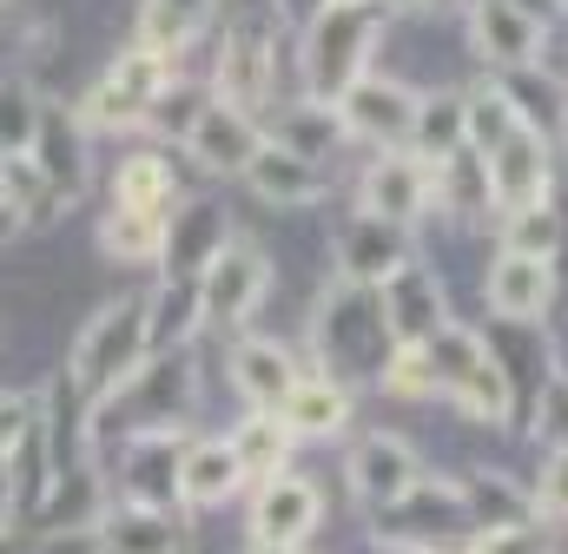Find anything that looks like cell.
Returning <instances> with one entry per match:
<instances>
[{
	"mask_svg": "<svg viewBox=\"0 0 568 554\" xmlns=\"http://www.w3.org/2000/svg\"><path fill=\"white\" fill-rule=\"evenodd\" d=\"M145 363H152V297H113L73 337L67 383H73V397L106 403V397L133 390V377H140Z\"/></svg>",
	"mask_w": 568,
	"mask_h": 554,
	"instance_id": "1",
	"label": "cell"
},
{
	"mask_svg": "<svg viewBox=\"0 0 568 554\" xmlns=\"http://www.w3.org/2000/svg\"><path fill=\"white\" fill-rule=\"evenodd\" d=\"M371 53H377V7H317L297 40L304 100L337 106V93H351L371 73Z\"/></svg>",
	"mask_w": 568,
	"mask_h": 554,
	"instance_id": "2",
	"label": "cell"
},
{
	"mask_svg": "<svg viewBox=\"0 0 568 554\" xmlns=\"http://www.w3.org/2000/svg\"><path fill=\"white\" fill-rule=\"evenodd\" d=\"M476 535L463 489L456 482H417L404 502L384 509V548H410V554H463Z\"/></svg>",
	"mask_w": 568,
	"mask_h": 554,
	"instance_id": "3",
	"label": "cell"
},
{
	"mask_svg": "<svg viewBox=\"0 0 568 554\" xmlns=\"http://www.w3.org/2000/svg\"><path fill=\"white\" fill-rule=\"evenodd\" d=\"M192 290H199V324L232 330V324H245V317L265 304V290H272V258H265L252 238H225V245L205 258V271L192 277Z\"/></svg>",
	"mask_w": 568,
	"mask_h": 554,
	"instance_id": "4",
	"label": "cell"
},
{
	"mask_svg": "<svg viewBox=\"0 0 568 554\" xmlns=\"http://www.w3.org/2000/svg\"><path fill=\"white\" fill-rule=\"evenodd\" d=\"M410 120H417V93H410L404 80H377V73H364L351 93H337V126H344V138H364V145L404 152V145H410Z\"/></svg>",
	"mask_w": 568,
	"mask_h": 554,
	"instance_id": "5",
	"label": "cell"
},
{
	"mask_svg": "<svg viewBox=\"0 0 568 554\" xmlns=\"http://www.w3.org/2000/svg\"><path fill=\"white\" fill-rule=\"evenodd\" d=\"M317 522H324V495H317V482H304V475H272V482H258V495H252V542H265V548H304L311 535H317Z\"/></svg>",
	"mask_w": 568,
	"mask_h": 554,
	"instance_id": "6",
	"label": "cell"
},
{
	"mask_svg": "<svg viewBox=\"0 0 568 554\" xmlns=\"http://www.w3.org/2000/svg\"><path fill=\"white\" fill-rule=\"evenodd\" d=\"M483 172H489V205H496V212L542 205V198H549V138H542V126L523 120L516 133L483 158Z\"/></svg>",
	"mask_w": 568,
	"mask_h": 554,
	"instance_id": "7",
	"label": "cell"
},
{
	"mask_svg": "<svg viewBox=\"0 0 568 554\" xmlns=\"http://www.w3.org/2000/svg\"><path fill=\"white\" fill-rule=\"evenodd\" d=\"M344 475H351V495L364 502V509H390V502H404L417 482H424V462H417V449L404 442V435H364L357 449H351V462H344Z\"/></svg>",
	"mask_w": 568,
	"mask_h": 554,
	"instance_id": "8",
	"label": "cell"
},
{
	"mask_svg": "<svg viewBox=\"0 0 568 554\" xmlns=\"http://www.w3.org/2000/svg\"><path fill=\"white\" fill-rule=\"evenodd\" d=\"M469 40H476V53H483L489 66H503V73H529V66H542V53H549V27L529 20V13L509 7V0H469Z\"/></svg>",
	"mask_w": 568,
	"mask_h": 554,
	"instance_id": "9",
	"label": "cell"
},
{
	"mask_svg": "<svg viewBox=\"0 0 568 554\" xmlns=\"http://www.w3.org/2000/svg\"><path fill=\"white\" fill-rule=\"evenodd\" d=\"M364 212L384 218V225H397V232H410L424 212H436V178H429V165L410 158V152H377V165L364 172Z\"/></svg>",
	"mask_w": 568,
	"mask_h": 554,
	"instance_id": "10",
	"label": "cell"
},
{
	"mask_svg": "<svg viewBox=\"0 0 568 554\" xmlns=\"http://www.w3.org/2000/svg\"><path fill=\"white\" fill-rule=\"evenodd\" d=\"M100 554H192V529L179 509H140V502H106L93 522Z\"/></svg>",
	"mask_w": 568,
	"mask_h": 554,
	"instance_id": "11",
	"label": "cell"
},
{
	"mask_svg": "<svg viewBox=\"0 0 568 554\" xmlns=\"http://www.w3.org/2000/svg\"><path fill=\"white\" fill-rule=\"evenodd\" d=\"M377 324H384L390 343H429V337L449 324V310H443V284L410 258L390 284H377Z\"/></svg>",
	"mask_w": 568,
	"mask_h": 554,
	"instance_id": "12",
	"label": "cell"
},
{
	"mask_svg": "<svg viewBox=\"0 0 568 554\" xmlns=\"http://www.w3.org/2000/svg\"><path fill=\"white\" fill-rule=\"evenodd\" d=\"M272 86H278L272 33H265V27H232L225 47H219V93H212V100H225V106H239V113H258V106L272 100Z\"/></svg>",
	"mask_w": 568,
	"mask_h": 554,
	"instance_id": "13",
	"label": "cell"
},
{
	"mask_svg": "<svg viewBox=\"0 0 568 554\" xmlns=\"http://www.w3.org/2000/svg\"><path fill=\"white\" fill-rule=\"evenodd\" d=\"M404 265H410V232H397V225H384V218H371V212H357V218L337 232V277H344V284L377 290V284H390Z\"/></svg>",
	"mask_w": 568,
	"mask_h": 554,
	"instance_id": "14",
	"label": "cell"
},
{
	"mask_svg": "<svg viewBox=\"0 0 568 554\" xmlns=\"http://www.w3.org/2000/svg\"><path fill=\"white\" fill-rule=\"evenodd\" d=\"M185 145H192V158H199L205 172H225V178H239V172H245V165L258 158L265 133H258V120H252V113H239V106L212 100V106H205V113L192 120Z\"/></svg>",
	"mask_w": 568,
	"mask_h": 554,
	"instance_id": "15",
	"label": "cell"
},
{
	"mask_svg": "<svg viewBox=\"0 0 568 554\" xmlns=\"http://www.w3.org/2000/svg\"><path fill=\"white\" fill-rule=\"evenodd\" d=\"M245 489V469L232 455L225 435H205V442H185L179 455V509H219Z\"/></svg>",
	"mask_w": 568,
	"mask_h": 554,
	"instance_id": "16",
	"label": "cell"
},
{
	"mask_svg": "<svg viewBox=\"0 0 568 554\" xmlns=\"http://www.w3.org/2000/svg\"><path fill=\"white\" fill-rule=\"evenodd\" d=\"M179 455H185V435H172V429L140 435L133 455H126V469H120L126 502H140V509H172V502H179Z\"/></svg>",
	"mask_w": 568,
	"mask_h": 554,
	"instance_id": "17",
	"label": "cell"
},
{
	"mask_svg": "<svg viewBox=\"0 0 568 554\" xmlns=\"http://www.w3.org/2000/svg\"><path fill=\"white\" fill-rule=\"evenodd\" d=\"M265 205H317L324 198V185H331V172L324 165H311V158H297V152H284V145H258V158L239 172Z\"/></svg>",
	"mask_w": 568,
	"mask_h": 554,
	"instance_id": "18",
	"label": "cell"
},
{
	"mask_svg": "<svg viewBox=\"0 0 568 554\" xmlns=\"http://www.w3.org/2000/svg\"><path fill=\"white\" fill-rule=\"evenodd\" d=\"M278 422L291 429V442H324L351 422V390L337 377H297L278 403Z\"/></svg>",
	"mask_w": 568,
	"mask_h": 554,
	"instance_id": "19",
	"label": "cell"
},
{
	"mask_svg": "<svg viewBox=\"0 0 568 554\" xmlns=\"http://www.w3.org/2000/svg\"><path fill=\"white\" fill-rule=\"evenodd\" d=\"M232 383H239V397L252 410H278L291 397V383H297V357L284 343H272V337H245L232 350Z\"/></svg>",
	"mask_w": 568,
	"mask_h": 554,
	"instance_id": "20",
	"label": "cell"
},
{
	"mask_svg": "<svg viewBox=\"0 0 568 554\" xmlns=\"http://www.w3.org/2000/svg\"><path fill=\"white\" fill-rule=\"evenodd\" d=\"M549 297H556V265H549V258H516V252H503V258L489 265V304H496L503 317L529 324V317L549 310Z\"/></svg>",
	"mask_w": 568,
	"mask_h": 554,
	"instance_id": "21",
	"label": "cell"
},
{
	"mask_svg": "<svg viewBox=\"0 0 568 554\" xmlns=\"http://www.w3.org/2000/svg\"><path fill=\"white\" fill-rule=\"evenodd\" d=\"M33 165H40V178L60 192V198H73L80 185H87V126L80 120H67V113H47L40 120V138H33V152H27Z\"/></svg>",
	"mask_w": 568,
	"mask_h": 554,
	"instance_id": "22",
	"label": "cell"
},
{
	"mask_svg": "<svg viewBox=\"0 0 568 554\" xmlns=\"http://www.w3.org/2000/svg\"><path fill=\"white\" fill-rule=\"evenodd\" d=\"M272 145L284 152H297V158H311V165H324V152H337L344 145V126H337V106H317V100H291L278 113V126H272Z\"/></svg>",
	"mask_w": 568,
	"mask_h": 554,
	"instance_id": "23",
	"label": "cell"
},
{
	"mask_svg": "<svg viewBox=\"0 0 568 554\" xmlns=\"http://www.w3.org/2000/svg\"><path fill=\"white\" fill-rule=\"evenodd\" d=\"M232 455H239V469H245V482L258 475V482H272V475H284V462H291V429L278 422V410H252L232 435Z\"/></svg>",
	"mask_w": 568,
	"mask_h": 554,
	"instance_id": "24",
	"label": "cell"
},
{
	"mask_svg": "<svg viewBox=\"0 0 568 554\" xmlns=\"http://www.w3.org/2000/svg\"><path fill=\"white\" fill-rule=\"evenodd\" d=\"M165 225H172V212H126V205H113L106 225H100V252L120 258V265H152V258H165Z\"/></svg>",
	"mask_w": 568,
	"mask_h": 554,
	"instance_id": "25",
	"label": "cell"
},
{
	"mask_svg": "<svg viewBox=\"0 0 568 554\" xmlns=\"http://www.w3.org/2000/svg\"><path fill=\"white\" fill-rule=\"evenodd\" d=\"M410 158L443 165L449 152H463V93H417V120H410Z\"/></svg>",
	"mask_w": 568,
	"mask_h": 554,
	"instance_id": "26",
	"label": "cell"
},
{
	"mask_svg": "<svg viewBox=\"0 0 568 554\" xmlns=\"http://www.w3.org/2000/svg\"><path fill=\"white\" fill-rule=\"evenodd\" d=\"M456 489H463V509H469L476 535H496V529H529V522H536L529 495H523V489H509L503 475H463Z\"/></svg>",
	"mask_w": 568,
	"mask_h": 554,
	"instance_id": "27",
	"label": "cell"
},
{
	"mask_svg": "<svg viewBox=\"0 0 568 554\" xmlns=\"http://www.w3.org/2000/svg\"><path fill=\"white\" fill-rule=\"evenodd\" d=\"M212 7H219V0H145L140 7V47H152V53L172 60L179 47H192V40L205 33Z\"/></svg>",
	"mask_w": 568,
	"mask_h": 554,
	"instance_id": "28",
	"label": "cell"
},
{
	"mask_svg": "<svg viewBox=\"0 0 568 554\" xmlns=\"http://www.w3.org/2000/svg\"><path fill=\"white\" fill-rule=\"evenodd\" d=\"M529 113L516 106V93H503V86H476V93H463V145L476 152V158H489L503 138L516 133Z\"/></svg>",
	"mask_w": 568,
	"mask_h": 554,
	"instance_id": "29",
	"label": "cell"
},
{
	"mask_svg": "<svg viewBox=\"0 0 568 554\" xmlns=\"http://www.w3.org/2000/svg\"><path fill=\"white\" fill-rule=\"evenodd\" d=\"M113 205H126V212H172V205H179V178H172V165H165L159 152H133V158H120V172H113Z\"/></svg>",
	"mask_w": 568,
	"mask_h": 554,
	"instance_id": "30",
	"label": "cell"
},
{
	"mask_svg": "<svg viewBox=\"0 0 568 554\" xmlns=\"http://www.w3.org/2000/svg\"><path fill=\"white\" fill-rule=\"evenodd\" d=\"M429 178H436V205H449V212H463V218L496 212V205H489V172H483V158H476L469 145L449 152L443 165H429Z\"/></svg>",
	"mask_w": 568,
	"mask_h": 554,
	"instance_id": "31",
	"label": "cell"
},
{
	"mask_svg": "<svg viewBox=\"0 0 568 554\" xmlns=\"http://www.w3.org/2000/svg\"><path fill=\"white\" fill-rule=\"evenodd\" d=\"M106 86H113V93H126L133 106H145V113H152V100H159V93L172 86V60L133 40V47H126V53H120V60L106 66Z\"/></svg>",
	"mask_w": 568,
	"mask_h": 554,
	"instance_id": "32",
	"label": "cell"
},
{
	"mask_svg": "<svg viewBox=\"0 0 568 554\" xmlns=\"http://www.w3.org/2000/svg\"><path fill=\"white\" fill-rule=\"evenodd\" d=\"M0 198L20 212V225H47V218L67 205V198L40 178V165H33V158H0Z\"/></svg>",
	"mask_w": 568,
	"mask_h": 554,
	"instance_id": "33",
	"label": "cell"
},
{
	"mask_svg": "<svg viewBox=\"0 0 568 554\" xmlns=\"http://www.w3.org/2000/svg\"><path fill=\"white\" fill-rule=\"evenodd\" d=\"M40 120H47L40 93L27 80H0V158H27L40 138Z\"/></svg>",
	"mask_w": 568,
	"mask_h": 554,
	"instance_id": "34",
	"label": "cell"
},
{
	"mask_svg": "<svg viewBox=\"0 0 568 554\" xmlns=\"http://www.w3.org/2000/svg\"><path fill=\"white\" fill-rule=\"evenodd\" d=\"M449 403H456L463 416H476V422H489V429L509 422V377H503V363L483 357L463 383H449Z\"/></svg>",
	"mask_w": 568,
	"mask_h": 554,
	"instance_id": "35",
	"label": "cell"
},
{
	"mask_svg": "<svg viewBox=\"0 0 568 554\" xmlns=\"http://www.w3.org/2000/svg\"><path fill=\"white\" fill-rule=\"evenodd\" d=\"M424 357H429V370H436V390L449 397V383H463V377L489 357V343H483L476 330H463V324H443V330L424 343Z\"/></svg>",
	"mask_w": 568,
	"mask_h": 554,
	"instance_id": "36",
	"label": "cell"
},
{
	"mask_svg": "<svg viewBox=\"0 0 568 554\" xmlns=\"http://www.w3.org/2000/svg\"><path fill=\"white\" fill-rule=\"evenodd\" d=\"M503 252L516 258H549L556 252V205H523V212H503Z\"/></svg>",
	"mask_w": 568,
	"mask_h": 554,
	"instance_id": "37",
	"label": "cell"
},
{
	"mask_svg": "<svg viewBox=\"0 0 568 554\" xmlns=\"http://www.w3.org/2000/svg\"><path fill=\"white\" fill-rule=\"evenodd\" d=\"M384 390L390 397H436V370H429L424 343H390V357H384Z\"/></svg>",
	"mask_w": 568,
	"mask_h": 554,
	"instance_id": "38",
	"label": "cell"
},
{
	"mask_svg": "<svg viewBox=\"0 0 568 554\" xmlns=\"http://www.w3.org/2000/svg\"><path fill=\"white\" fill-rule=\"evenodd\" d=\"M529 509H536V522H568V449H549V462L536 469Z\"/></svg>",
	"mask_w": 568,
	"mask_h": 554,
	"instance_id": "39",
	"label": "cell"
},
{
	"mask_svg": "<svg viewBox=\"0 0 568 554\" xmlns=\"http://www.w3.org/2000/svg\"><path fill=\"white\" fill-rule=\"evenodd\" d=\"M73 120H80L87 133H93V126H145V106H133L126 93H113V86L100 80V86L80 100V113H73Z\"/></svg>",
	"mask_w": 568,
	"mask_h": 554,
	"instance_id": "40",
	"label": "cell"
},
{
	"mask_svg": "<svg viewBox=\"0 0 568 554\" xmlns=\"http://www.w3.org/2000/svg\"><path fill=\"white\" fill-rule=\"evenodd\" d=\"M205 106H212V93H205V86H179V80H172V86L152 100V113H145V120H159V126H172V133L185 138V133H192V120H199Z\"/></svg>",
	"mask_w": 568,
	"mask_h": 554,
	"instance_id": "41",
	"label": "cell"
},
{
	"mask_svg": "<svg viewBox=\"0 0 568 554\" xmlns=\"http://www.w3.org/2000/svg\"><path fill=\"white\" fill-rule=\"evenodd\" d=\"M536 442L542 449H568V377L542 383V403H536Z\"/></svg>",
	"mask_w": 568,
	"mask_h": 554,
	"instance_id": "42",
	"label": "cell"
},
{
	"mask_svg": "<svg viewBox=\"0 0 568 554\" xmlns=\"http://www.w3.org/2000/svg\"><path fill=\"white\" fill-rule=\"evenodd\" d=\"M463 554H549V535H542V522H529V529H496V535H469Z\"/></svg>",
	"mask_w": 568,
	"mask_h": 554,
	"instance_id": "43",
	"label": "cell"
},
{
	"mask_svg": "<svg viewBox=\"0 0 568 554\" xmlns=\"http://www.w3.org/2000/svg\"><path fill=\"white\" fill-rule=\"evenodd\" d=\"M33 416H40V397H20V390H0V462L20 449V435L33 429Z\"/></svg>",
	"mask_w": 568,
	"mask_h": 554,
	"instance_id": "44",
	"label": "cell"
},
{
	"mask_svg": "<svg viewBox=\"0 0 568 554\" xmlns=\"http://www.w3.org/2000/svg\"><path fill=\"white\" fill-rule=\"evenodd\" d=\"M20 232H27V225H20V212H13V205H7V198H0V245H13V238H20Z\"/></svg>",
	"mask_w": 568,
	"mask_h": 554,
	"instance_id": "45",
	"label": "cell"
},
{
	"mask_svg": "<svg viewBox=\"0 0 568 554\" xmlns=\"http://www.w3.org/2000/svg\"><path fill=\"white\" fill-rule=\"evenodd\" d=\"M0 554H33V542H27V535H7V529H0Z\"/></svg>",
	"mask_w": 568,
	"mask_h": 554,
	"instance_id": "46",
	"label": "cell"
},
{
	"mask_svg": "<svg viewBox=\"0 0 568 554\" xmlns=\"http://www.w3.org/2000/svg\"><path fill=\"white\" fill-rule=\"evenodd\" d=\"M324 7H377V0H324Z\"/></svg>",
	"mask_w": 568,
	"mask_h": 554,
	"instance_id": "47",
	"label": "cell"
},
{
	"mask_svg": "<svg viewBox=\"0 0 568 554\" xmlns=\"http://www.w3.org/2000/svg\"><path fill=\"white\" fill-rule=\"evenodd\" d=\"M245 554H291V548H265V542H252V548H245Z\"/></svg>",
	"mask_w": 568,
	"mask_h": 554,
	"instance_id": "48",
	"label": "cell"
},
{
	"mask_svg": "<svg viewBox=\"0 0 568 554\" xmlns=\"http://www.w3.org/2000/svg\"><path fill=\"white\" fill-rule=\"evenodd\" d=\"M404 7H429V0H404Z\"/></svg>",
	"mask_w": 568,
	"mask_h": 554,
	"instance_id": "49",
	"label": "cell"
},
{
	"mask_svg": "<svg viewBox=\"0 0 568 554\" xmlns=\"http://www.w3.org/2000/svg\"><path fill=\"white\" fill-rule=\"evenodd\" d=\"M562 133H568V113H562Z\"/></svg>",
	"mask_w": 568,
	"mask_h": 554,
	"instance_id": "50",
	"label": "cell"
}]
</instances>
